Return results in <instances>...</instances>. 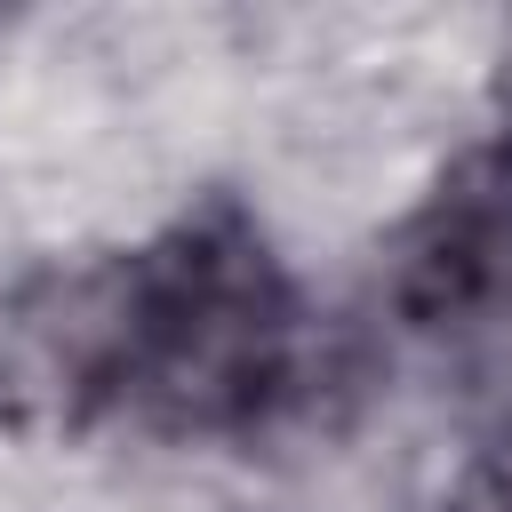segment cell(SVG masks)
I'll list each match as a JSON object with an SVG mask.
<instances>
[{"label": "cell", "mask_w": 512, "mask_h": 512, "mask_svg": "<svg viewBox=\"0 0 512 512\" xmlns=\"http://www.w3.org/2000/svg\"><path fill=\"white\" fill-rule=\"evenodd\" d=\"M128 264H136L128 416L184 440L264 424L296 384L304 312L248 208L200 200L160 240L128 248Z\"/></svg>", "instance_id": "obj_1"}, {"label": "cell", "mask_w": 512, "mask_h": 512, "mask_svg": "<svg viewBox=\"0 0 512 512\" xmlns=\"http://www.w3.org/2000/svg\"><path fill=\"white\" fill-rule=\"evenodd\" d=\"M136 360V264L72 256L16 280L0 304V432L80 440L128 408Z\"/></svg>", "instance_id": "obj_2"}, {"label": "cell", "mask_w": 512, "mask_h": 512, "mask_svg": "<svg viewBox=\"0 0 512 512\" xmlns=\"http://www.w3.org/2000/svg\"><path fill=\"white\" fill-rule=\"evenodd\" d=\"M384 296L408 336L472 352L512 328V128L456 152L392 232Z\"/></svg>", "instance_id": "obj_3"}, {"label": "cell", "mask_w": 512, "mask_h": 512, "mask_svg": "<svg viewBox=\"0 0 512 512\" xmlns=\"http://www.w3.org/2000/svg\"><path fill=\"white\" fill-rule=\"evenodd\" d=\"M448 512H512V432L464 472V488L448 496Z\"/></svg>", "instance_id": "obj_4"}]
</instances>
